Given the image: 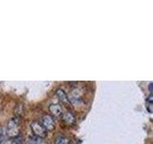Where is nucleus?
<instances>
[{"mask_svg": "<svg viewBox=\"0 0 153 144\" xmlns=\"http://www.w3.org/2000/svg\"><path fill=\"white\" fill-rule=\"evenodd\" d=\"M20 124H21V120L18 116L10 119L7 124V130H6L7 136L11 138L18 136L20 134Z\"/></svg>", "mask_w": 153, "mask_h": 144, "instance_id": "1", "label": "nucleus"}, {"mask_svg": "<svg viewBox=\"0 0 153 144\" xmlns=\"http://www.w3.org/2000/svg\"><path fill=\"white\" fill-rule=\"evenodd\" d=\"M31 129L36 136L44 138L47 136V130L42 126V124L38 121H33L31 123Z\"/></svg>", "mask_w": 153, "mask_h": 144, "instance_id": "2", "label": "nucleus"}, {"mask_svg": "<svg viewBox=\"0 0 153 144\" xmlns=\"http://www.w3.org/2000/svg\"><path fill=\"white\" fill-rule=\"evenodd\" d=\"M41 122H42V126L44 127L47 131H52V130L55 129V121L51 115H48V114L43 115L41 118Z\"/></svg>", "mask_w": 153, "mask_h": 144, "instance_id": "3", "label": "nucleus"}, {"mask_svg": "<svg viewBox=\"0 0 153 144\" xmlns=\"http://www.w3.org/2000/svg\"><path fill=\"white\" fill-rule=\"evenodd\" d=\"M49 110L55 117H59L62 114V108L59 104H51L49 106Z\"/></svg>", "mask_w": 153, "mask_h": 144, "instance_id": "4", "label": "nucleus"}, {"mask_svg": "<svg viewBox=\"0 0 153 144\" xmlns=\"http://www.w3.org/2000/svg\"><path fill=\"white\" fill-rule=\"evenodd\" d=\"M56 96H57V98H59L60 101H61V103H63L65 105H69V99H68V95L66 94V92L63 90V89H61V88H59L56 90Z\"/></svg>", "mask_w": 153, "mask_h": 144, "instance_id": "5", "label": "nucleus"}, {"mask_svg": "<svg viewBox=\"0 0 153 144\" xmlns=\"http://www.w3.org/2000/svg\"><path fill=\"white\" fill-rule=\"evenodd\" d=\"M62 116V120L68 125H71L75 122V115L72 113L71 112H62L61 114Z\"/></svg>", "mask_w": 153, "mask_h": 144, "instance_id": "6", "label": "nucleus"}, {"mask_svg": "<svg viewBox=\"0 0 153 144\" xmlns=\"http://www.w3.org/2000/svg\"><path fill=\"white\" fill-rule=\"evenodd\" d=\"M27 144H46L43 138H40L38 136H30L27 140Z\"/></svg>", "mask_w": 153, "mask_h": 144, "instance_id": "7", "label": "nucleus"}, {"mask_svg": "<svg viewBox=\"0 0 153 144\" xmlns=\"http://www.w3.org/2000/svg\"><path fill=\"white\" fill-rule=\"evenodd\" d=\"M69 143H70L69 139L63 136H59L55 140V144H69Z\"/></svg>", "mask_w": 153, "mask_h": 144, "instance_id": "8", "label": "nucleus"}, {"mask_svg": "<svg viewBox=\"0 0 153 144\" xmlns=\"http://www.w3.org/2000/svg\"><path fill=\"white\" fill-rule=\"evenodd\" d=\"M11 144H24V138L21 136H18L16 137L13 138Z\"/></svg>", "mask_w": 153, "mask_h": 144, "instance_id": "9", "label": "nucleus"}, {"mask_svg": "<svg viewBox=\"0 0 153 144\" xmlns=\"http://www.w3.org/2000/svg\"><path fill=\"white\" fill-rule=\"evenodd\" d=\"M4 140V130L2 127H0V142Z\"/></svg>", "mask_w": 153, "mask_h": 144, "instance_id": "10", "label": "nucleus"}, {"mask_svg": "<svg viewBox=\"0 0 153 144\" xmlns=\"http://www.w3.org/2000/svg\"><path fill=\"white\" fill-rule=\"evenodd\" d=\"M0 144H11V141H7V140H2L0 142Z\"/></svg>", "mask_w": 153, "mask_h": 144, "instance_id": "11", "label": "nucleus"}, {"mask_svg": "<svg viewBox=\"0 0 153 144\" xmlns=\"http://www.w3.org/2000/svg\"><path fill=\"white\" fill-rule=\"evenodd\" d=\"M148 88H149V91L151 92V90H152V83L149 84V86H148Z\"/></svg>", "mask_w": 153, "mask_h": 144, "instance_id": "12", "label": "nucleus"}]
</instances>
